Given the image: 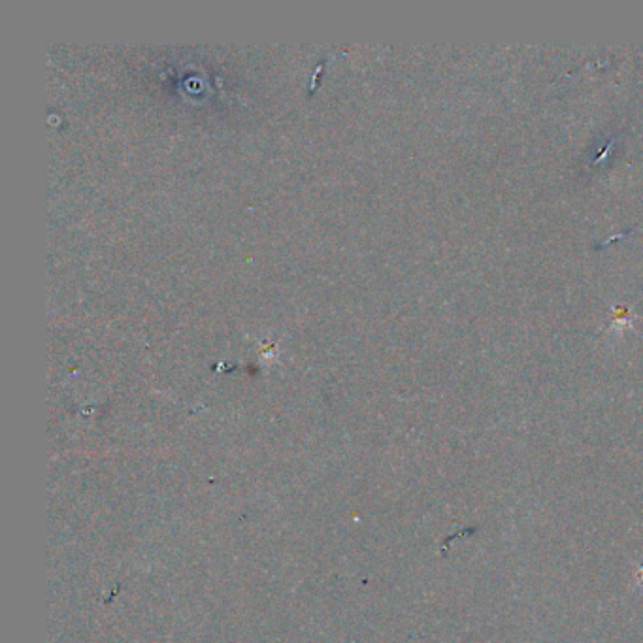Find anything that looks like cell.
Instances as JSON below:
<instances>
[{
  "instance_id": "obj_1",
  "label": "cell",
  "mask_w": 643,
  "mask_h": 643,
  "mask_svg": "<svg viewBox=\"0 0 643 643\" xmlns=\"http://www.w3.org/2000/svg\"><path fill=\"white\" fill-rule=\"evenodd\" d=\"M637 583H639V585H641V589H643V566H641V570H639V577H637Z\"/></svg>"
}]
</instances>
